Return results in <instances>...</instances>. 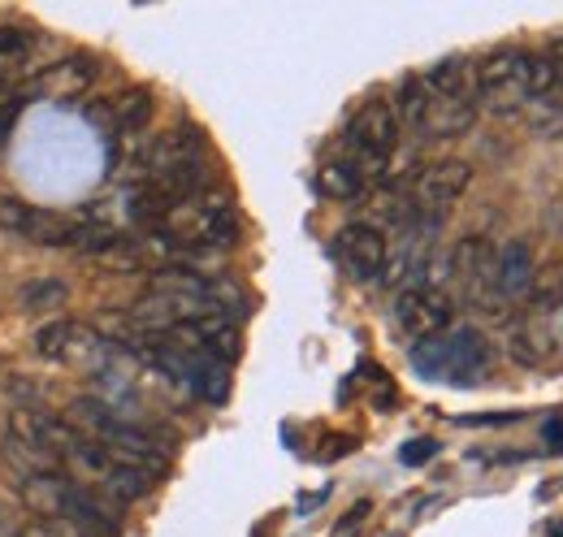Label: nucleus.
I'll use <instances>...</instances> for the list:
<instances>
[{
  "label": "nucleus",
  "instance_id": "obj_1",
  "mask_svg": "<svg viewBox=\"0 0 563 537\" xmlns=\"http://www.w3.org/2000/svg\"><path fill=\"white\" fill-rule=\"evenodd\" d=\"M399 131L417 139H460L477 127V66L468 57H442L421 74H408L390 100Z\"/></svg>",
  "mask_w": 563,
  "mask_h": 537
},
{
  "label": "nucleus",
  "instance_id": "obj_2",
  "mask_svg": "<svg viewBox=\"0 0 563 537\" xmlns=\"http://www.w3.org/2000/svg\"><path fill=\"white\" fill-rule=\"evenodd\" d=\"M70 425L78 434H87L91 442H100L104 451H113L118 460H126L131 469H143L152 472V476H161V472L169 469L174 442L156 425L122 416V412H113L109 403H100L96 395L70 403Z\"/></svg>",
  "mask_w": 563,
  "mask_h": 537
},
{
  "label": "nucleus",
  "instance_id": "obj_3",
  "mask_svg": "<svg viewBox=\"0 0 563 537\" xmlns=\"http://www.w3.org/2000/svg\"><path fill=\"white\" fill-rule=\"evenodd\" d=\"M22 503L40 516V520H57L70 525L87 537H122V507L109 503L104 494L78 485L66 472H44V476H26L18 481Z\"/></svg>",
  "mask_w": 563,
  "mask_h": 537
},
{
  "label": "nucleus",
  "instance_id": "obj_4",
  "mask_svg": "<svg viewBox=\"0 0 563 537\" xmlns=\"http://www.w3.org/2000/svg\"><path fill=\"white\" fill-rule=\"evenodd\" d=\"M412 369L424 382H442V386H482L494 369V351L482 330L473 326H451L446 335L429 338L421 347H412Z\"/></svg>",
  "mask_w": 563,
  "mask_h": 537
},
{
  "label": "nucleus",
  "instance_id": "obj_5",
  "mask_svg": "<svg viewBox=\"0 0 563 537\" xmlns=\"http://www.w3.org/2000/svg\"><path fill=\"white\" fill-rule=\"evenodd\" d=\"M473 187V165L442 156L421 165L412 178H404V187L390 196V221H408V217H429V221H446V212L468 196Z\"/></svg>",
  "mask_w": 563,
  "mask_h": 537
},
{
  "label": "nucleus",
  "instance_id": "obj_6",
  "mask_svg": "<svg viewBox=\"0 0 563 537\" xmlns=\"http://www.w3.org/2000/svg\"><path fill=\"white\" fill-rule=\"evenodd\" d=\"M533 100V53L529 48H494L477 62V105L482 113L516 122Z\"/></svg>",
  "mask_w": 563,
  "mask_h": 537
},
{
  "label": "nucleus",
  "instance_id": "obj_7",
  "mask_svg": "<svg viewBox=\"0 0 563 537\" xmlns=\"http://www.w3.org/2000/svg\"><path fill=\"white\" fill-rule=\"evenodd\" d=\"M399 118H395V109H390V100H364L360 109L352 113V122L343 127V143H339V152L355 161L368 178H373V187L377 183H386L390 178V161H395V152H399Z\"/></svg>",
  "mask_w": 563,
  "mask_h": 537
},
{
  "label": "nucleus",
  "instance_id": "obj_8",
  "mask_svg": "<svg viewBox=\"0 0 563 537\" xmlns=\"http://www.w3.org/2000/svg\"><path fill=\"white\" fill-rule=\"evenodd\" d=\"M446 273L460 291L464 304L482 308V313H498L503 308V295H498V248L490 239H464L455 243V252L446 256Z\"/></svg>",
  "mask_w": 563,
  "mask_h": 537
},
{
  "label": "nucleus",
  "instance_id": "obj_9",
  "mask_svg": "<svg viewBox=\"0 0 563 537\" xmlns=\"http://www.w3.org/2000/svg\"><path fill=\"white\" fill-rule=\"evenodd\" d=\"M451 326H455V299H451L446 286L421 282V286H408V291L395 295V330L412 347L446 335Z\"/></svg>",
  "mask_w": 563,
  "mask_h": 537
},
{
  "label": "nucleus",
  "instance_id": "obj_10",
  "mask_svg": "<svg viewBox=\"0 0 563 537\" xmlns=\"http://www.w3.org/2000/svg\"><path fill=\"white\" fill-rule=\"evenodd\" d=\"M82 118H87L91 127H100L113 143H131V139H140V134L147 131V122L156 118V96H152V87H126V91H118V96H109V100L82 105Z\"/></svg>",
  "mask_w": 563,
  "mask_h": 537
},
{
  "label": "nucleus",
  "instance_id": "obj_11",
  "mask_svg": "<svg viewBox=\"0 0 563 537\" xmlns=\"http://www.w3.org/2000/svg\"><path fill=\"white\" fill-rule=\"evenodd\" d=\"M386 256H390V239H386V230L373 226V221H347V226L334 234V261H339L343 273H347L352 282H360V286L382 282Z\"/></svg>",
  "mask_w": 563,
  "mask_h": 537
},
{
  "label": "nucleus",
  "instance_id": "obj_12",
  "mask_svg": "<svg viewBox=\"0 0 563 537\" xmlns=\"http://www.w3.org/2000/svg\"><path fill=\"white\" fill-rule=\"evenodd\" d=\"M516 351L525 360H547V355H560L563 351V277L555 286H547L542 295H533L525 321L516 326Z\"/></svg>",
  "mask_w": 563,
  "mask_h": 537
},
{
  "label": "nucleus",
  "instance_id": "obj_13",
  "mask_svg": "<svg viewBox=\"0 0 563 537\" xmlns=\"http://www.w3.org/2000/svg\"><path fill=\"white\" fill-rule=\"evenodd\" d=\"M35 351L44 360H57V364H78V360H96V355H113V338H100L96 330L78 326V321H48L40 326L35 335Z\"/></svg>",
  "mask_w": 563,
  "mask_h": 537
},
{
  "label": "nucleus",
  "instance_id": "obj_14",
  "mask_svg": "<svg viewBox=\"0 0 563 537\" xmlns=\"http://www.w3.org/2000/svg\"><path fill=\"white\" fill-rule=\"evenodd\" d=\"M100 78V62L87 53H66L62 62L35 69L31 78V96H53V100H82L87 87Z\"/></svg>",
  "mask_w": 563,
  "mask_h": 537
},
{
  "label": "nucleus",
  "instance_id": "obj_15",
  "mask_svg": "<svg viewBox=\"0 0 563 537\" xmlns=\"http://www.w3.org/2000/svg\"><path fill=\"white\" fill-rule=\"evenodd\" d=\"M533 286H538L533 248L525 239H511L507 248H498V295L503 304H525L533 299Z\"/></svg>",
  "mask_w": 563,
  "mask_h": 537
},
{
  "label": "nucleus",
  "instance_id": "obj_16",
  "mask_svg": "<svg viewBox=\"0 0 563 537\" xmlns=\"http://www.w3.org/2000/svg\"><path fill=\"white\" fill-rule=\"evenodd\" d=\"M317 191L334 204H352L373 191V178H368L355 161H347L343 152H334V156L321 161V169H317Z\"/></svg>",
  "mask_w": 563,
  "mask_h": 537
},
{
  "label": "nucleus",
  "instance_id": "obj_17",
  "mask_svg": "<svg viewBox=\"0 0 563 537\" xmlns=\"http://www.w3.org/2000/svg\"><path fill=\"white\" fill-rule=\"evenodd\" d=\"M18 299H22L26 313H57L70 299V286L62 277H35V282H26L18 291Z\"/></svg>",
  "mask_w": 563,
  "mask_h": 537
},
{
  "label": "nucleus",
  "instance_id": "obj_18",
  "mask_svg": "<svg viewBox=\"0 0 563 537\" xmlns=\"http://www.w3.org/2000/svg\"><path fill=\"white\" fill-rule=\"evenodd\" d=\"M26 100H31V87H22V91H4V96H0V147L9 143V134H13V127H18Z\"/></svg>",
  "mask_w": 563,
  "mask_h": 537
},
{
  "label": "nucleus",
  "instance_id": "obj_19",
  "mask_svg": "<svg viewBox=\"0 0 563 537\" xmlns=\"http://www.w3.org/2000/svg\"><path fill=\"white\" fill-rule=\"evenodd\" d=\"M438 456V442L433 438H412L404 451H399V464H408V469H421V464H429Z\"/></svg>",
  "mask_w": 563,
  "mask_h": 537
},
{
  "label": "nucleus",
  "instance_id": "obj_20",
  "mask_svg": "<svg viewBox=\"0 0 563 537\" xmlns=\"http://www.w3.org/2000/svg\"><path fill=\"white\" fill-rule=\"evenodd\" d=\"M22 537H87V534H78L70 525H57V520H26Z\"/></svg>",
  "mask_w": 563,
  "mask_h": 537
},
{
  "label": "nucleus",
  "instance_id": "obj_21",
  "mask_svg": "<svg viewBox=\"0 0 563 537\" xmlns=\"http://www.w3.org/2000/svg\"><path fill=\"white\" fill-rule=\"evenodd\" d=\"M542 442H547L551 451H563V416H551V420L542 425Z\"/></svg>",
  "mask_w": 563,
  "mask_h": 537
},
{
  "label": "nucleus",
  "instance_id": "obj_22",
  "mask_svg": "<svg viewBox=\"0 0 563 537\" xmlns=\"http://www.w3.org/2000/svg\"><path fill=\"white\" fill-rule=\"evenodd\" d=\"M364 516H368V503H355L352 512H347V520L339 525V534H334V537H347V534H352V529H355V525L364 520Z\"/></svg>",
  "mask_w": 563,
  "mask_h": 537
},
{
  "label": "nucleus",
  "instance_id": "obj_23",
  "mask_svg": "<svg viewBox=\"0 0 563 537\" xmlns=\"http://www.w3.org/2000/svg\"><path fill=\"white\" fill-rule=\"evenodd\" d=\"M355 447V438H325V460H339Z\"/></svg>",
  "mask_w": 563,
  "mask_h": 537
},
{
  "label": "nucleus",
  "instance_id": "obj_24",
  "mask_svg": "<svg viewBox=\"0 0 563 537\" xmlns=\"http://www.w3.org/2000/svg\"><path fill=\"white\" fill-rule=\"evenodd\" d=\"M13 529H22V525L13 520V512H9V503L0 498V534H13Z\"/></svg>",
  "mask_w": 563,
  "mask_h": 537
},
{
  "label": "nucleus",
  "instance_id": "obj_25",
  "mask_svg": "<svg viewBox=\"0 0 563 537\" xmlns=\"http://www.w3.org/2000/svg\"><path fill=\"white\" fill-rule=\"evenodd\" d=\"M547 537H563V520H555V525H551V534Z\"/></svg>",
  "mask_w": 563,
  "mask_h": 537
}]
</instances>
